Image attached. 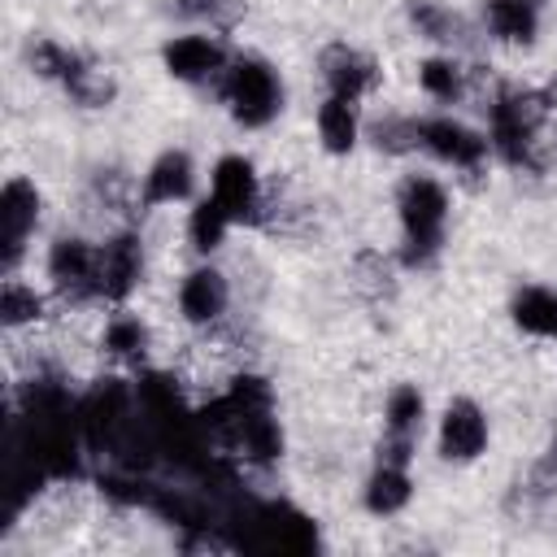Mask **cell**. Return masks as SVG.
Listing matches in <instances>:
<instances>
[{
    "label": "cell",
    "instance_id": "8fae6325",
    "mask_svg": "<svg viewBox=\"0 0 557 557\" xmlns=\"http://www.w3.org/2000/svg\"><path fill=\"white\" fill-rule=\"evenodd\" d=\"M313 70H318V83H322L326 96H344V100H361V104L387 78L383 61L370 48L352 44V39H326L313 57Z\"/></svg>",
    "mask_w": 557,
    "mask_h": 557
},
{
    "label": "cell",
    "instance_id": "5b68a950",
    "mask_svg": "<svg viewBox=\"0 0 557 557\" xmlns=\"http://www.w3.org/2000/svg\"><path fill=\"white\" fill-rule=\"evenodd\" d=\"M431 448L453 470L479 466L492 453V413H487V405L470 392H453L431 413Z\"/></svg>",
    "mask_w": 557,
    "mask_h": 557
},
{
    "label": "cell",
    "instance_id": "484cf974",
    "mask_svg": "<svg viewBox=\"0 0 557 557\" xmlns=\"http://www.w3.org/2000/svg\"><path fill=\"white\" fill-rule=\"evenodd\" d=\"M174 17L200 30H218L231 35L244 26L248 17V0H174Z\"/></svg>",
    "mask_w": 557,
    "mask_h": 557
},
{
    "label": "cell",
    "instance_id": "44dd1931",
    "mask_svg": "<svg viewBox=\"0 0 557 557\" xmlns=\"http://www.w3.org/2000/svg\"><path fill=\"white\" fill-rule=\"evenodd\" d=\"M235 231H239L235 218H231L209 191H200V196L187 205V213H183V248L191 252V261L222 257Z\"/></svg>",
    "mask_w": 557,
    "mask_h": 557
},
{
    "label": "cell",
    "instance_id": "603a6c76",
    "mask_svg": "<svg viewBox=\"0 0 557 557\" xmlns=\"http://www.w3.org/2000/svg\"><path fill=\"white\" fill-rule=\"evenodd\" d=\"M61 91H65V100H70L74 109H83V113H109V109L117 104V96H122V78H117L113 65H104V61L78 52V61H74V70L65 74Z\"/></svg>",
    "mask_w": 557,
    "mask_h": 557
},
{
    "label": "cell",
    "instance_id": "2e32d148",
    "mask_svg": "<svg viewBox=\"0 0 557 557\" xmlns=\"http://www.w3.org/2000/svg\"><path fill=\"white\" fill-rule=\"evenodd\" d=\"M413 87L426 104L435 109H457L474 96V74H470V57L461 52H444V48H426L413 61Z\"/></svg>",
    "mask_w": 557,
    "mask_h": 557
},
{
    "label": "cell",
    "instance_id": "7a4b0ae2",
    "mask_svg": "<svg viewBox=\"0 0 557 557\" xmlns=\"http://www.w3.org/2000/svg\"><path fill=\"white\" fill-rule=\"evenodd\" d=\"M209 96L218 100V109H226V117L235 122V131L261 135L287 109V78H283V70L265 52L235 48L231 61H226V70H222V78H218V87Z\"/></svg>",
    "mask_w": 557,
    "mask_h": 557
},
{
    "label": "cell",
    "instance_id": "9a60e30c",
    "mask_svg": "<svg viewBox=\"0 0 557 557\" xmlns=\"http://www.w3.org/2000/svg\"><path fill=\"white\" fill-rule=\"evenodd\" d=\"M61 305L52 296V287L39 278H30L26 270L22 274H0V331L4 335H35V331H48L57 322Z\"/></svg>",
    "mask_w": 557,
    "mask_h": 557
},
{
    "label": "cell",
    "instance_id": "9c48e42d",
    "mask_svg": "<svg viewBox=\"0 0 557 557\" xmlns=\"http://www.w3.org/2000/svg\"><path fill=\"white\" fill-rule=\"evenodd\" d=\"M231 52L235 48L226 44V35L200 30V26H183V30L161 39L157 61H161L165 78H174V83H183L191 91H213L222 70H226V61H231Z\"/></svg>",
    "mask_w": 557,
    "mask_h": 557
},
{
    "label": "cell",
    "instance_id": "5bb4252c",
    "mask_svg": "<svg viewBox=\"0 0 557 557\" xmlns=\"http://www.w3.org/2000/svg\"><path fill=\"white\" fill-rule=\"evenodd\" d=\"M405 26L426 48H444V52H461V57H470L483 44L479 17H470L466 9H457L448 0H405Z\"/></svg>",
    "mask_w": 557,
    "mask_h": 557
},
{
    "label": "cell",
    "instance_id": "f1b7e54d",
    "mask_svg": "<svg viewBox=\"0 0 557 557\" xmlns=\"http://www.w3.org/2000/svg\"><path fill=\"white\" fill-rule=\"evenodd\" d=\"M540 91H544V104H548V109H553V117H557V70L540 83Z\"/></svg>",
    "mask_w": 557,
    "mask_h": 557
},
{
    "label": "cell",
    "instance_id": "ac0fdd59",
    "mask_svg": "<svg viewBox=\"0 0 557 557\" xmlns=\"http://www.w3.org/2000/svg\"><path fill=\"white\" fill-rule=\"evenodd\" d=\"M313 139L322 148V157L331 161H348L361 144H366V109L361 100H344V96H326L313 104Z\"/></svg>",
    "mask_w": 557,
    "mask_h": 557
},
{
    "label": "cell",
    "instance_id": "7402d4cb",
    "mask_svg": "<svg viewBox=\"0 0 557 557\" xmlns=\"http://www.w3.org/2000/svg\"><path fill=\"white\" fill-rule=\"evenodd\" d=\"M366 148L387 161L418 157L422 152V113H409V109L366 113Z\"/></svg>",
    "mask_w": 557,
    "mask_h": 557
},
{
    "label": "cell",
    "instance_id": "d4e9b609",
    "mask_svg": "<svg viewBox=\"0 0 557 557\" xmlns=\"http://www.w3.org/2000/svg\"><path fill=\"white\" fill-rule=\"evenodd\" d=\"M379 431H392V435H409V440H422L426 426H431V400L426 392L413 383V379H400L383 392V405H379Z\"/></svg>",
    "mask_w": 557,
    "mask_h": 557
},
{
    "label": "cell",
    "instance_id": "30bf717a",
    "mask_svg": "<svg viewBox=\"0 0 557 557\" xmlns=\"http://www.w3.org/2000/svg\"><path fill=\"white\" fill-rule=\"evenodd\" d=\"M91 348L109 370L135 374V370H148L152 348H157V331L135 305H113V309H100Z\"/></svg>",
    "mask_w": 557,
    "mask_h": 557
},
{
    "label": "cell",
    "instance_id": "f546056e",
    "mask_svg": "<svg viewBox=\"0 0 557 557\" xmlns=\"http://www.w3.org/2000/svg\"><path fill=\"white\" fill-rule=\"evenodd\" d=\"M548 444L557 448V413H553V431H548Z\"/></svg>",
    "mask_w": 557,
    "mask_h": 557
},
{
    "label": "cell",
    "instance_id": "83f0119b",
    "mask_svg": "<svg viewBox=\"0 0 557 557\" xmlns=\"http://www.w3.org/2000/svg\"><path fill=\"white\" fill-rule=\"evenodd\" d=\"M518 487H522L531 509H553L557 505V448L553 444L527 461V470L518 474Z\"/></svg>",
    "mask_w": 557,
    "mask_h": 557
},
{
    "label": "cell",
    "instance_id": "ffe728a7",
    "mask_svg": "<svg viewBox=\"0 0 557 557\" xmlns=\"http://www.w3.org/2000/svg\"><path fill=\"white\" fill-rule=\"evenodd\" d=\"M348 287L366 300V305H387L396 292H400V274L405 265L396 261L392 248H374V244H361L348 252Z\"/></svg>",
    "mask_w": 557,
    "mask_h": 557
},
{
    "label": "cell",
    "instance_id": "4316f807",
    "mask_svg": "<svg viewBox=\"0 0 557 557\" xmlns=\"http://www.w3.org/2000/svg\"><path fill=\"white\" fill-rule=\"evenodd\" d=\"M74 61H78V52L65 48L61 39H52V35H26V44H22V65L39 83H65V74L74 70Z\"/></svg>",
    "mask_w": 557,
    "mask_h": 557
},
{
    "label": "cell",
    "instance_id": "4dcf8cb0",
    "mask_svg": "<svg viewBox=\"0 0 557 557\" xmlns=\"http://www.w3.org/2000/svg\"><path fill=\"white\" fill-rule=\"evenodd\" d=\"M553 535H557V505H553Z\"/></svg>",
    "mask_w": 557,
    "mask_h": 557
},
{
    "label": "cell",
    "instance_id": "d6986e66",
    "mask_svg": "<svg viewBox=\"0 0 557 557\" xmlns=\"http://www.w3.org/2000/svg\"><path fill=\"white\" fill-rule=\"evenodd\" d=\"M418 496V479H413V466H392V461H374L357 487V500L370 518L387 522V518H400Z\"/></svg>",
    "mask_w": 557,
    "mask_h": 557
},
{
    "label": "cell",
    "instance_id": "3957f363",
    "mask_svg": "<svg viewBox=\"0 0 557 557\" xmlns=\"http://www.w3.org/2000/svg\"><path fill=\"white\" fill-rule=\"evenodd\" d=\"M422 157L431 165L448 170L457 187H483L492 178V165H496L487 131L457 117L453 109L422 113Z\"/></svg>",
    "mask_w": 557,
    "mask_h": 557
},
{
    "label": "cell",
    "instance_id": "52a82bcc",
    "mask_svg": "<svg viewBox=\"0 0 557 557\" xmlns=\"http://www.w3.org/2000/svg\"><path fill=\"white\" fill-rule=\"evenodd\" d=\"M144 278H148V239H144V231L135 222L109 226L100 235V257H96V300H100V309L135 305Z\"/></svg>",
    "mask_w": 557,
    "mask_h": 557
},
{
    "label": "cell",
    "instance_id": "ba28073f",
    "mask_svg": "<svg viewBox=\"0 0 557 557\" xmlns=\"http://www.w3.org/2000/svg\"><path fill=\"white\" fill-rule=\"evenodd\" d=\"M235 309V278L218 257L191 261L178 283H174V313L178 322L196 335V331H218L231 322Z\"/></svg>",
    "mask_w": 557,
    "mask_h": 557
},
{
    "label": "cell",
    "instance_id": "6da1fadb",
    "mask_svg": "<svg viewBox=\"0 0 557 557\" xmlns=\"http://www.w3.org/2000/svg\"><path fill=\"white\" fill-rule=\"evenodd\" d=\"M396 218V261L405 270H431L444 257L453 226V183L431 170H405L392 187Z\"/></svg>",
    "mask_w": 557,
    "mask_h": 557
},
{
    "label": "cell",
    "instance_id": "7c38bea8",
    "mask_svg": "<svg viewBox=\"0 0 557 557\" xmlns=\"http://www.w3.org/2000/svg\"><path fill=\"white\" fill-rule=\"evenodd\" d=\"M196 196H200V161L183 144H165L144 165V174H139V205H144V213L178 209V205H191Z\"/></svg>",
    "mask_w": 557,
    "mask_h": 557
},
{
    "label": "cell",
    "instance_id": "e0dca14e",
    "mask_svg": "<svg viewBox=\"0 0 557 557\" xmlns=\"http://www.w3.org/2000/svg\"><path fill=\"white\" fill-rule=\"evenodd\" d=\"M483 39L509 52H531L544 35V0H479Z\"/></svg>",
    "mask_w": 557,
    "mask_h": 557
},
{
    "label": "cell",
    "instance_id": "4fadbf2b",
    "mask_svg": "<svg viewBox=\"0 0 557 557\" xmlns=\"http://www.w3.org/2000/svg\"><path fill=\"white\" fill-rule=\"evenodd\" d=\"M231 218L235 226H257L261 218V200H265V174L248 152H222L209 165V187H205Z\"/></svg>",
    "mask_w": 557,
    "mask_h": 557
},
{
    "label": "cell",
    "instance_id": "cb8c5ba5",
    "mask_svg": "<svg viewBox=\"0 0 557 557\" xmlns=\"http://www.w3.org/2000/svg\"><path fill=\"white\" fill-rule=\"evenodd\" d=\"M505 313H509L518 335L557 344V287H548V283H518L509 292Z\"/></svg>",
    "mask_w": 557,
    "mask_h": 557
},
{
    "label": "cell",
    "instance_id": "8992f818",
    "mask_svg": "<svg viewBox=\"0 0 557 557\" xmlns=\"http://www.w3.org/2000/svg\"><path fill=\"white\" fill-rule=\"evenodd\" d=\"M44 213H48V196L30 174H9L0 183V274L26 270Z\"/></svg>",
    "mask_w": 557,
    "mask_h": 557
},
{
    "label": "cell",
    "instance_id": "277c9868",
    "mask_svg": "<svg viewBox=\"0 0 557 557\" xmlns=\"http://www.w3.org/2000/svg\"><path fill=\"white\" fill-rule=\"evenodd\" d=\"M96 257H100V239L87 231H57L44 244L39 257V274L52 287L61 313H91L100 309L96 300Z\"/></svg>",
    "mask_w": 557,
    "mask_h": 557
}]
</instances>
